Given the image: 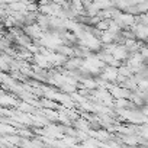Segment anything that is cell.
I'll return each mask as SVG.
<instances>
[{
    "label": "cell",
    "mask_w": 148,
    "mask_h": 148,
    "mask_svg": "<svg viewBox=\"0 0 148 148\" xmlns=\"http://www.w3.org/2000/svg\"><path fill=\"white\" fill-rule=\"evenodd\" d=\"M119 76V71H118V67H113V65H109L105 68V71L102 73V77L105 80H109V82H115Z\"/></svg>",
    "instance_id": "1"
}]
</instances>
